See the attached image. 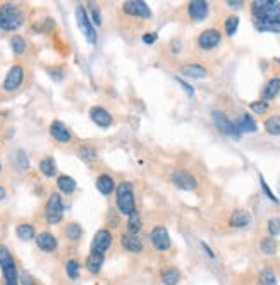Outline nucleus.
Wrapping results in <instances>:
<instances>
[{
    "instance_id": "obj_10",
    "label": "nucleus",
    "mask_w": 280,
    "mask_h": 285,
    "mask_svg": "<svg viewBox=\"0 0 280 285\" xmlns=\"http://www.w3.org/2000/svg\"><path fill=\"white\" fill-rule=\"evenodd\" d=\"M150 242H152L153 249L158 253H167L172 246L170 242V235H169V230L162 225H156L155 228H152L150 232Z\"/></svg>"
},
{
    "instance_id": "obj_8",
    "label": "nucleus",
    "mask_w": 280,
    "mask_h": 285,
    "mask_svg": "<svg viewBox=\"0 0 280 285\" xmlns=\"http://www.w3.org/2000/svg\"><path fill=\"white\" fill-rule=\"evenodd\" d=\"M212 119H213V122H215L217 129H218L222 134H225V136H229V138H234V140H239L241 138V133L236 126V120H230L223 112L213 110Z\"/></svg>"
},
{
    "instance_id": "obj_40",
    "label": "nucleus",
    "mask_w": 280,
    "mask_h": 285,
    "mask_svg": "<svg viewBox=\"0 0 280 285\" xmlns=\"http://www.w3.org/2000/svg\"><path fill=\"white\" fill-rule=\"evenodd\" d=\"M267 228H268V234L270 237L274 235H279L280 234V218H270L267 224Z\"/></svg>"
},
{
    "instance_id": "obj_28",
    "label": "nucleus",
    "mask_w": 280,
    "mask_h": 285,
    "mask_svg": "<svg viewBox=\"0 0 280 285\" xmlns=\"http://www.w3.org/2000/svg\"><path fill=\"white\" fill-rule=\"evenodd\" d=\"M125 227H127L129 234L138 235V232L143 228V220H141V215H139L138 210L132 211L131 215H127V222H125Z\"/></svg>"
},
{
    "instance_id": "obj_19",
    "label": "nucleus",
    "mask_w": 280,
    "mask_h": 285,
    "mask_svg": "<svg viewBox=\"0 0 280 285\" xmlns=\"http://www.w3.org/2000/svg\"><path fill=\"white\" fill-rule=\"evenodd\" d=\"M121 244H122V248H124L127 253H134V255H138V253L143 251V241L138 237V235L129 234V232L122 234Z\"/></svg>"
},
{
    "instance_id": "obj_17",
    "label": "nucleus",
    "mask_w": 280,
    "mask_h": 285,
    "mask_svg": "<svg viewBox=\"0 0 280 285\" xmlns=\"http://www.w3.org/2000/svg\"><path fill=\"white\" fill-rule=\"evenodd\" d=\"M94 186H96L98 193L103 194V196L107 198V196H110V194L115 193V187H117V184H115V179L110 175V173L101 172L100 175L96 177V180H94Z\"/></svg>"
},
{
    "instance_id": "obj_15",
    "label": "nucleus",
    "mask_w": 280,
    "mask_h": 285,
    "mask_svg": "<svg viewBox=\"0 0 280 285\" xmlns=\"http://www.w3.org/2000/svg\"><path fill=\"white\" fill-rule=\"evenodd\" d=\"M48 131H50V136L57 142H61V144H69V142H72V140H74L71 129L64 122H61V120H54L50 124V127H48Z\"/></svg>"
},
{
    "instance_id": "obj_31",
    "label": "nucleus",
    "mask_w": 280,
    "mask_h": 285,
    "mask_svg": "<svg viewBox=\"0 0 280 285\" xmlns=\"http://www.w3.org/2000/svg\"><path fill=\"white\" fill-rule=\"evenodd\" d=\"M160 279H162V282L165 285H177L181 280V272L177 268H174V266H170V268L163 270Z\"/></svg>"
},
{
    "instance_id": "obj_3",
    "label": "nucleus",
    "mask_w": 280,
    "mask_h": 285,
    "mask_svg": "<svg viewBox=\"0 0 280 285\" xmlns=\"http://www.w3.org/2000/svg\"><path fill=\"white\" fill-rule=\"evenodd\" d=\"M115 206L121 215H131L136 211V189L134 184L129 180H122L117 187H115Z\"/></svg>"
},
{
    "instance_id": "obj_14",
    "label": "nucleus",
    "mask_w": 280,
    "mask_h": 285,
    "mask_svg": "<svg viewBox=\"0 0 280 285\" xmlns=\"http://www.w3.org/2000/svg\"><path fill=\"white\" fill-rule=\"evenodd\" d=\"M90 119H92L93 124H96L98 127H101V129H108V127L114 126V115H112V112L108 109H105V107L101 105H94L90 109Z\"/></svg>"
},
{
    "instance_id": "obj_32",
    "label": "nucleus",
    "mask_w": 280,
    "mask_h": 285,
    "mask_svg": "<svg viewBox=\"0 0 280 285\" xmlns=\"http://www.w3.org/2000/svg\"><path fill=\"white\" fill-rule=\"evenodd\" d=\"M10 48H12V52L16 55H23L24 52L28 50L26 38H23L21 34H14V36L10 38Z\"/></svg>"
},
{
    "instance_id": "obj_33",
    "label": "nucleus",
    "mask_w": 280,
    "mask_h": 285,
    "mask_svg": "<svg viewBox=\"0 0 280 285\" xmlns=\"http://www.w3.org/2000/svg\"><path fill=\"white\" fill-rule=\"evenodd\" d=\"M65 275L69 277V280H78L81 277V265L78 259L72 258L65 263Z\"/></svg>"
},
{
    "instance_id": "obj_16",
    "label": "nucleus",
    "mask_w": 280,
    "mask_h": 285,
    "mask_svg": "<svg viewBox=\"0 0 280 285\" xmlns=\"http://www.w3.org/2000/svg\"><path fill=\"white\" fill-rule=\"evenodd\" d=\"M34 242H36L38 249H41L43 253H55L59 248V241L52 232L48 230H43L40 234H36L34 237Z\"/></svg>"
},
{
    "instance_id": "obj_25",
    "label": "nucleus",
    "mask_w": 280,
    "mask_h": 285,
    "mask_svg": "<svg viewBox=\"0 0 280 285\" xmlns=\"http://www.w3.org/2000/svg\"><path fill=\"white\" fill-rule=\"evenodd\" d=\"M181 72L187 78H194V79H201V78H206L208 71H206L205 65L201 64H186L181 67Z\"/></svg>"
},
{
    "instance_id": "obj_46",
    "label": "nucleus",
    "mask_w": 280,
    "mask_h": 285,
    "mask_svg": "<svg viewBox=\"0 0 280 285\" xmlns=\"http://www.w3.org/2000/svg\"><path fill=\"white\" fill-rule=\"evenodd\" d=\"M227 5H230V7H243V2H239V0H230V2H227Z\"/></svg>"
},
{
    "instance_id": "obj_42",
    "label": "nucleus",
    "mask_w": 280,
    "mask_h": 285,
    "mask_svg": "<svg viewBox=\"0 0 280 285\" xmlns=\"http://www.w3.org/2000/svg\"><path fill=\"white\" fill-rule=\"evenodd\" d=\"M260 184H261V187H263L265 194H267V196L270 198L272 201H275V203H277V201H279V200H277V196H275V194L272 193V189H270V187L267 186V182H265V179H263V177H261V175H260Z\"/></svg>"
},
{
    "instance_id": "obj_4",
    "label": "nucleus",
    "mask_w": 280,
    "mask_h": 285,
    "mask_svg": "<svg viewBox=\"0 0 280 285\" xmlns=\"http://www.w3.org/2000/svg\"><path fill=\"white\" fill-rule=\"evenodd\" d=\"M0 268H2L3 275V285H19V273L16 268V261H14L9 249L3 246H0Z\"/></svg>"
},
{
    "instance_id": "obj_23",
    "label": "nucleus",
    "mask_w": 280,
    "mask_h": 285,
    "mask_svg": "<svg viewBox=\"0 0 280 285\" xmlns=\"http://www.w3.org/2000/svg\"><path fill=\"white\" fill-rule=\"evenodd\" d=\"M57 187L59 191H61L62 194H74L76 189H78V184H76V180L72 179L71 175H65V173H62V175L57 177Z\"/></svg>"
},
{
    "instance_id": "obj_35",
    "label": "nucleus",
    "mask_w": 280,
    "mask_h": 285,
    "mask_svg": "<svg viewBox=\"0 0 280 285\" xmlns=\"http://www.w3.org/2000/svg\"><path fill=\"white\" fill-rule=\"evenodd\" d=\"M237 28H239V16H236V14H232V16H229L225 21H223V29H225V33L229 34V36H234V34H236Z\"/></svg>"
},
{
    "instance_id": "obj_38",
    "label": "nucleus",
    "mask_w": 280,
    "mask_h": 285,
    "mask_svg": "<svg viewBox=\"0 0 280 285\" xmlns=\"http://www.w3.org/2000/svg\"><path fill=\"white\" fill-rule=\"evenodd\" d=\"M260 285H277V275L274 270L267 268L260 273Z\"/></svg>"
},
{
    "instance_id": "obj_5",
    "label": "nucleus",
    "mask_w": 280,
    "mask_h": 285,
    "mask_svg": "<svg viewBox=\"0 0 280 285\" xmlns=\"http://www.w3.org/2000/svg\"><path fill=\"white\" fill-rule=\"evenodd\" d=\"M76 23H78V28L81 29V33L85 34L86 41L90 45H96L98 41V33H96V28L90 19V14L86 10L85 5H78L76 7Z\"/></svg>"
},
{
    "instance_id": "obj_44",
    "label": "nucleus",
    "mask_w": 280,
    "mask_h": 285,
    "mask_svg": "<svg viewBox=\"0 0 280 285\" xmlns=\"http://www.w3.org/2000/svg\"><path fill=\"white\" fill-rule=\"evenodd\" d=\"M19 280H21V284H23V285H36V284H34V280L31 279V277L28 275V273H23Z\"/></svg>"
},
{
    "instance_id": "obj_27",
    "label": "nucleus",
    "mask_w": 280,
    "mask_h": 285,
    "mask_svg": "<svg viewBox=\"0 0 280 285\" xmlns=\"http://www.w3.org/2000/svg\"><path fill=\"white\" fill-rule=\"evenodd\" d=\"M40 172L43 173L45 177H55L57 175V163H55V160L52 158V156H43V158L40 160Z\"/></svg>"
},
{
    "instance_id": "obj_6",
    "label": "nucleus",
    "mask_w": 280,
    "mask_h": 285,
    "mask_svg": "<svg viewBox=\"0 0 280 285\" xmlns=\"http://www.w3.org/2000/svg\"><path fill=\"white\" fill-rule=\"evenodd\" d=\"M45 218L50 225H57L64 218V201L59 193H50L45 203Z\"/></svg>"
},
{
    "instance_id": "obj_39",
    "label": "nucleus",
    "mask_w": 280,
    "mask_h": 285,
    "mask_svg": "<svg viewBox=\"0 0 280 285\" xmlns=\"http://www.w3.org/2000/svg\"><path fill=\"white\" fill-rule=\"evenodd\" d=\"M249 109H251V112H254V114H265V112H268V109H270V105H268V102H265V100H256V102H253L249 105Z\"/></svg>"
},
{
    "instance_id": "obj_30",
    "label": "nucleus",
    "mask_w": 280,
    "mask_h": 285,
    "mask_svg": "<svg viewBox=\"0 0 280 285\" xmlns=\"http://www.w3.org/2000/svg\"><path fill=\"white\" fill-rule=\"evenodd\" d=\"M64 235H65V239H67V241H72V242L79 241V239H81V235H83L81 225L76 224V222H69V224L64 227Z\"/></svg>"
},
{
    "instance_id": "obj_11",
    "label": "nucleus",
    "mask_w": 280,
    "mask_h": 285,
    "mask_svg": "<svg viewBox=\"0 0 280 285\" xmlns=\"http://www.w3.org/2000/svg\"><path fill=\"white\" fill-rule=\"evenodd\" d=\"M170 182L183 191H194L198 187V179L184 169H176L170 173Z\"/></svg>"
},
{
    "instance_id": "obj_1",
    "label": "nucleus",
    "mask_w": 280,
    "mask_h": 285,
    "mask_svg": "<svg viewBox=\"0 0 280 285\" xmlns=\"http://www.w3.org/2000/svg\"><path fill=\"white\" fill-rule=\"evenodd\" d=\"M26 21V12L24 7L19 3L5 2L0 5V29L10 33V31H17Z\"/></svg>"
},
{
    "instance_id": "obj_29",
    "label": "nucleus",
    "mask_w": 280,
    "mask_h": 285,
    "mask_svg": "<svg viewBox=\"0 0 280 285\" xmlns=\"http://www.w3.org/2000/svg\"><path fill=\"white\" fill-rule=\"evenodd\" d=\"M16 234H17V237L24 242L33 241V239L36 237V230H34V227L31 224H19L16 227Z\"/></svg>"
},
{
    "instance_id": "obj_18",
    "label": "nucleus",
    "mask_w": 280,
    "mask_h": 285,
    "mask_svg": "<svg viewBox=\"0 0 280 285\" xmlns=\"http://www.w3.org/2000/svg\"><path fill=\"white\" fill-rule=\"evenodd\" d=\"M210 12V7L206 2L203 0H192V2L187 3V16L191 21H203L206 19Z\"/></svg>"
},
{
    "instance_id": "obj_2",
    "label": "nucleus",
    "mask_w": 280,
    "mask_h": 285,
    "mask_svg": "<svg viewBox=\"0 0 280 285\" xmlns=\"http://www.w3.org/2000/svg\"><path fill=\"white\" fill-rule=\"evenodd\" d=\"M254 23L280 24V3L275 0H254L251 3Z\"/></svg>"
},
{
    "instance_id": "obj_43",
    "label": "nucleus",
    "mask_w": 280,
    "mask_h": 285,
    "mask_svg": "<svg viewBox=\"0 0 280 285\" xmlns=\"http://www.w3.org/2000/svg\"><path fill=\"white\" fill-rule=\"evenodd\" d=\"M156 40H158V34L156 33H145L143 34V43H146V45L156 43Z\"/></svg>"
},
{
    "instance_id": "obj_45",
    "label": "nucleus",
    "mask_w": 280,
    "mask_h": 285,
    "mask_svg": "<svg viewBox=\"0 0 280 285\" xmlns=\"http://www.w3.org/2000/svg\"><path fill=\"white\" fill-rule=\"evenodd\" d=\"M177 83H179V85H181V86H183V88H184V89H186V91H187V95H189V96H192V95H194V89H192V88H191V86H189L186 81H183V79H179V78H177Z\"/></svg>"
},
{
    "instance_id": "obj_50",
    "label": "nucleus",
    "mask_w": 280,
    "mask_h": 285,
    "mask_svg": "<svg viewBox=\"0 0 280 285\" xmlns=\"http://www.w3.org/2000/svg\"><path fill=\"white\" fill-rule=\"evenodd\" d=\"M279 191H280V182H279Z\"/></svg>"
},
{
    "instance_id": "obj_36",
    "label": "nucleus",
    "mask_w": 280,
    "mask_h": 285,
    "mask_svg": "<svg viewBox=\"0 0 280 285\" xmlns=\"http://www.w3.org/2000/svg\"><path fill=\"white\" fill-rule=\"evenodd\" d=\"M260 249H261V253H265V255H274V253L277 251V242H275L274 237H265V239H261V242H260Z\"/></svg>"
},
{
    "instance_id": "obj_21",
    "label": "nucleus",
    "mask_w": 280,
    "mask_h": 285,
    "mask_svg": "<svg viewBox=\"0 0 280 285\" xmlns=\"http://www.w3.org/2000/svg\"><path fill=\"white\" fill-rule=\"evenodd\" d=\"M280 93V78H272L267 81V85L263 86L261 89V98L260 100H265V102H270L274 100Z\"/></svg>"
},
{
    "instance_id": "obj_49",
    "label": "nucleus",
    "mask_w": 280,
    "mask_h": 285,
    "mask_svg": "<svg viewBox=\"0 0 280 285\" xmlns=\"http://www.w3.org/2000/svg\"><path fill=\"white\" fill-rule=\"evenodd\" d=\"M277 62H279V64H280V57H279V58H277Z\"/></svg>"
},
{
    "instance_id": "obj_22",
    "label": "nucleus",
    "mask_w": 280,
    "mask_h": 285,
    "mask_svg": "<svg viewBox=\"0 0 280 285\" xmlns=\"http://www.w3.org/2000/svg\"><path fill=\"white\" fill-rule=\"evenodd\" d=\"M78 156L88 165H94L98 162V149L92 144H81L78 148Z\"/></svg>"
},
{
    "instance_id": "obj_12",
    "label": "nucleus",
    "mask_w": 280,
    "mask_h": 285,
    "mask_svg": "<svg viewBox=\"0 0 280 285\" xmlns=\"http://www.w3.org/2000/svg\"><path fill=\"white\" fill-rule=\"evenodd\" d=\"M196 43H198V47L201 48V50L210 52L222 43V33H220L217 28H208V29L201 31V33L198 34Z\"/></svg>"
},
{
    "instance_id": "obj_34",
    "label": "nucleus",
    "mask_w": 280,
    "mask_h": 285,
    "mask_svg": "<svg viewBox=\"0 0 280 285\" xmlns=\"http://www.w3.org/2000/svg\"><path fill=\"white\" fill-rule=\"evenodd\" d=\"M265 131L272 136H280V115H272L263 122Z\"/></svg>"
},
{
    "instance_id": "obj_24",
    "label": "nucleus",
    "mask_w": 280,
    "mask_h": 285,
    "mask_svg": "<svg viewBox=\"0 0 280 285\" xmlns=\"http://www.w3.org/2000/svg\"><path fill=\"white\" fill-rule=\"evenodd\" d=\"M103 263H105L103 255L90 251L88 258H86V270H88L90 273H93V275H96V273H100V270L103 268Z\"/></svg>"
},
{
    "instance_id": "obj_41",
    "label": "nucleus",
    "mask_w": 280,
    "mask_h": 285,
    "mask_svg": "<svg viewBox=\"0 0 280 285\" xmlns=\"http://www.w3.org/2000/svg\"><path fill=\"white\" fill-rule=\"evenodd\" d=\"M258 31H268V33H280V24H268V23H254Z\"/></svg>"
},
{
    "instance_id": "obj_13",
    "label": "nucleus",
    "mask_w": 280,
    "mask_h": 285,
    "mask_svg": "<svg viewBox=\"0 0 280 285\" xmlns=\"http://www.w3.org/2000/svg\"><path fill=\"white\" fill-rule=\"evenodd\" d=\"M112 242H114V235H112L110 228L103 227L100 230H96V234L93 235L92 241V253H98V255H103L112 248Z\"/></svg>"
},
{
    "instance_id": "obj_7",
    "label": "nucleus",
    "mask_w": 280,
    "mask_h": 285,
    "mask_svg": "<svg viewBox=\"0 0 280 285\" xmlns=\"http://www.w3.org/2000/svg\"><path fill=\"white\" fill-rule=\"evenodd\" d=\"M121 10L124 16L131 17V19H141V21L152 19V9L145 2H141V0H129V2H124Z\"/></svg>"
},
{
    "instance_id": "obj_20",
    "label": "nucleus",
    "mask_w": 280,
    "mask_h": 285,
    "mask_svg": "<svg viewBox=\"0 0 280 285\" xmlns=\"http://www.w3.org/2000/svg\"><path fill=\"white\" fill-rule=\"evenodd\" d=\"M251 224V215L246 210H236L230 213L229 217V225L234 228H244Z\"/></svg>"
},
{
    "instance_id": "obj_48",
    "label": "nucleus",
    "mask_w": 280,
    "mask_h": 285,
    "mask_svg": "<svg viewBox=\"0 0 280 285\" xmlns=\"http://www.w3.org/2000/svg\"><path fill=\"white\" fill-rule=\"evenodd\" d=\"M0 172H2V162H0Z\"/></svg>"
},
{
    "instance_id": "obj_9",
    "label": "nucleus",
    "mask_w": 280,
    "mask_h": 285,
    "mask_svg": "<svg viewBox=\"0 0 280 285\" xmlns=\"http://www.w3.org/2000/svg\"><path fill=\"white\" fill-rule=\"evenodd\" d=\"M24 76H26V71H24L23 65H21V64H14L12 67L9 69V72H7L5 79H3V83H2L3 91H7V93L17 91V89L23 86Z\"/></svg>"
},
{
    "instance_id": "obj_47",
    "label": "nucleus",
    "mask_w": 280,
    "mask_h": 285,
    "mask_svg": "<svg viewBox=\"0 0 280 285\" xmlns=\"http://www.w3.org/2000/svg\"><path fill=\"white\" fill-rule=\"evenodd\" d=\"M5 196H7L5 187H3V186H0V201H2V200H5Z\"/></svg>"
},
{
    "instance_id": "obj_37",
    "label": "nucleus",
    "mask_w": 280,
    "mask_h": 285,
    "mask_svg": "<svg viewBox=\"0 0 280 285\" xmlns=\"http://www.w3.org/2000/svg\"><path fill=\"white\" fill-rule=\"evenodd\" d=\"M86 10H88V14H92V23L94 24V28L96 26H101V10H100V7L96 5V3H88V7H86Z\"/></svg>"
},
{
    "instance_id": "obj_26",
    "label": "nucleus",
    "mask_w": 280,
    "mask_h": 285,
    "mask_svg": "<svg viewBox=\"0 0 280 285\" xmlns=\"http://www.w3.org/2000/svg\"><path fill=\"white\" fill-rule=\"evenodd\" d=\"M236 126H237V129H239L241 134L243 133H254V131L258 129L256 120H254L249 114H243V115L236 120Z\"/></svg>"
}]
</instances>
